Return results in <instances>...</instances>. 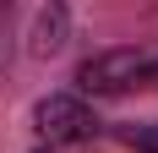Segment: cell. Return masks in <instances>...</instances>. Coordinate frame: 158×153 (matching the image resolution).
<instances>
[{
	"mask_svg": "<svg viewBox=\"0 0 158 153\" xmlns=\"http://www.w3.org/2000/svg\"><path fill=\"white\" fill-rule=\"evenodd\" d=\"M120 142H126V148H136V153H158V120L126 126V131H120Z\"/></svg>",
	"mask_w": 158,
	"mask_h": 153,
	"instance_id": "cell-4",
	"label": "cell"
},
{
	"mask_svg": "<svg viewBox=\"0 0 158 153\" xmlns=\"http://www.w3.org/2000/svg\"><path fill=\"white\" fill-rule=\"evenodd\" d=\"M142 82H153V55L147 49H98L93 60H82V71H77V88L98 93V98L131 93Z\"/></svg>",
	"mask_w": 158,
	"mask_h": 153,
	"instance_id": "cell-1",
	"label": "cell"
},
{
	"mask_svg": "<svg viewBox=\"0 0 158 153\" xmlns=\"http://www.w3.org/2000/svg\"><path fill=\"white\" fill-rule=\"evenodd\" d=\"M11 60V0H0V71Z\"/></svg>",
	"mask_w": 158,
	"mask_h": 153,
	"instance_id": "cell-5",
	"label": "cell"
},
{
	"mask_svg": "<svg viewBox=\"0 0 158 153\" xmlns=\"http://www.w3.org/2000/svg\"><path fill=\"white\" fill-rule=\"evenodd\" d=\"M65 38H71V6L65 0H38V16L27 28V55L33 60H49V55L65 49Z\"/></svg>",
	"mask_w": 158,
	"mask_h": 153,
	"instance_id": "cell-3",
	"label": "cell"
},
{
	"mask_svg": "<svg viewBox=\"0 0 158 153\" xmlns=\"http://www.w3.org/2000/svg\"><path fill=\"white\" fill-rule=\"evenodd\" d=\"M153 82H158V55H153Z\"/></svg>",
	"mask_w": 158,
	"mask_h": 153,
	"instance_id": "cell-6",
	"label": "cell"
},
{
	"mask_svg": "<svg viewBox=\"0 0 158 153\" xmlns=\"http://www.w3.org/2000/svg\"><path fill=\"white\" fill-rule=\"evenodd\" d=\"M33 126L44 131V142H87L98 131V115L77 93H44L33 104Z\"/></svg>",
	"mask_w": 158,
	"mask_h": 153,
	"instance_id": "cell-2",
	"label": "cell"
}]
</instances>
